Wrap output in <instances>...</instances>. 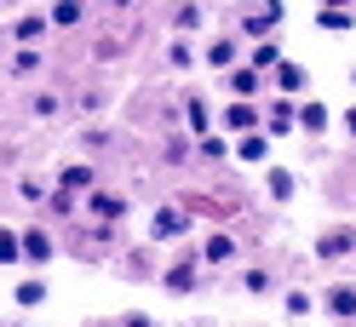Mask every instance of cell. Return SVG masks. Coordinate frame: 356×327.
Returning a JSON list of instances; mask_svg holds the SVG:
<instances>
[{
	"label": "cell",
	"instance_id": "836d02e7",
	"mask_svg": "<svg viewBox=\"0 0 356 327\" xmlns=\"http://www.w3.org/2000/svg\"><path fill=\"white\" fill-rule=\"evenodd\" d=\"M316 6H350V0H316Z\"/></svg>",
	"mask_w": 356,
	"mask_h": 327
},
{
	"label": "cell",
	"instance_id": "ba28073f",
	"mask_svg": "<svg viewBox=\"0 0 356 327\" xmlns=\"http://www.w3.org/2000/svg\"><path fill=\"white\" fill-rule=\"evenodd\" d=\"M270 81H276V92H282V98H299L310 75H305V63H287V58H282L276 69H270Z\"/></svg>",
	"mask_w": 356,
	"mask_h": 327
},
{
	"label": "cell",
	"instance_id": "1f68e13d",
	"mask_svg": "<svg viewBox=\"0 0 356 327\" xmlns=\"http://www.w3.org/2000/svg\"><path fill=\"white\" fill-rule=\"evenodd\" d=\"M121 327H155V321H149L144 310H127V316H121Z\"/></svg>",
	"mask_w": 356,
	"mask_h": 327
},
{
	"label": "cell",
	"instance_id": "f1b7e54d",
	"mask_svg": "<svg viewBox=\"0 0 356 327\" xmlns=\"http://www.w3.org/2000/svg\"><path fill=\"white\" fill-rule=\"evenodd\" d=\"M70 212H75V195L58 190V195H52V218H70Z\"/></svg>",
	"mask_w": 356,
	"mask_h": 327
},
{
	"label": "cell",
	"instance_id": "d4e9b609",
	"mask_svg": "<svg viewBox=\"0 0 356 327\" xmlns=\"http://www.w3.org/2000/svg\"><path fill=\"white\" fill-rule=\"evenodd\" d=\"M310 310H316V293H305V287H293V293H287V316H293V321H305Z\"/></svg>",
	"mask_w": 356,
	"mask_h": 327
},
{
	"label": "cell",
	"instance_id": "7c38bea8",
	"mask_svg": "<svg viewBox=\"0 0 356 327\" xmlns=\"http://www.w3.org/2000/svg\"><path fill=\"white\" fill-rule=\"evenodd\" d=\"M316 24H322V35H350L356 17H350V6H316Z\"/></svg>",
	"mask_w": 356,
	"mask_h": 327
},
{
	"label": "cell",
	"instance_id": "ac0fdd59",
	"mask_svg": "<svg viewBox=\"0 0 356 327\" xmlns=\"http://www.w3.org/2000/svg\"><path fill=\"white\" fill-rule=\"evenodd\" d=\"M0 265H6V270L24 265V235H17L12 224H0Z\"/></svg>",
	"mask_w": 356,
	"mask_h": 327
},
{
	"label": "cell",
	"instance_id": "44dd1931",
	"mask_svg": "<svg viewBox=\"0 0 356 327\" xmlns=\"http://www.w3.org/2000/svg\"><path fill=\"white\" fill-rule=\"evenodd\" d=\"M202 258H207V265H230V258H236V242H230V235H207Z\"/></svg>",
	"mask_w": 356,
	"mask_h": 327
},
{
	"label": "cell",
	"instance_id": "8fae6325",
	"mask_svg": "<svg viewBox=\"0 0 356 327\" xmlns=\"http://www.w3.org/2000/svg\"><path fill=\"white\" fill-rule=\"evenodd\" d=\"M92 184H98V167H86V161H70L63 178H58V190H70V195H86Z\"/></svg>",
	"mask_w": 356,
	"mask_h": 327
},
{
	"label": "cell",
	"instance_id": "d6986e66",
	"mask_svg": "<svg viewBox=\"0 0 356 327\" xmlns=\"http://www.w3.org/2000/svg\"><path fill=\"white\" fill-rule=\"evenodd\" d=\"M264 149H270L264 133H236V156H241V161H264Z\"/></svg>",
	"mask_w": 356,
	"mask_h": 327
},
{
	"label": "cell",
	"instance_id": "5bb4252c",
	"mask_svg": "<svg viewBox=\"0 0 356 327\" xmlns=\"http://www.w3.org/2000/svg\"><path fill=\"white\" fill-rule=\"evenodd\" d=\"M327 103H316V98H299V133H327Z\"/></svg>",
	"mask_w": 356,
	"mask_h": 327
},
{
	"label": "cell",
	"instance_id": "7a4b0ae2",
	"mask_svg": "<svg viewBox=\"0 0 356 327\" xmlns=\"http://www.w3.org/2000/svg\"><path fill=\"white\" fill-rule=\"evenodd\" d=\"M282 24H287V6H282V0H264L253 17H241V35H248V40H270Z\"/></svg>",
	"mask_w": 356,
	"mask_h": 327
},
{
	"label": "cell",
	"instance_id": "6da1fadb",
	"mask_svg": "<svg viewBox=\"0 0 356 327\" xmlns=\"http://www.w3.org/2000/svg\"><path fill=\"white\" fill-rule=\"evenodd\" d=\"M259 133H264V138H293V133H299V98H276L270 109H264Z\"/></svg>",
	"mask_w": 356,
	"mask_h": 327
},
{
	"label": "cell",
	"instance_id": "484cf974",
	"mask_svg": "<svg viewBox=\"0 0 356 327\" xmlns=\"http://www.w3.org/2000/svg\"><path fill=\"white\" fill-rule=\"evenodd\" d=\"M35 69H40V52H35V47H17V52H12V75L24 81V75H35Z\"/></svg>",
	"mask_w": 356,
	"mask_h": 327
},
{
	"label": "cell",
	"instance_id": "ffe728a7",
	"mask_svg": "<svg viewBox=\"0 0 356 327\" xmlns=\"http://www.w3.org/2000/svg\"><path fill=\"white\" fill-rule=\"evenodd\" d=\"M17 304H24V310H35V304H47V281L40 276H29V281H17V293H12Z\"/></svg>",
	"mask_w": 356,
	"mask_h": 327
},
{
	"label": "cell",
	"instance_id": "603a6c76",
	"mask_svg": "<svg viewBox=\"0 0 356 327\" xmlns=\"http://www.w3.org/2000/svg\"><path fill=\"white\" fill-rule=\"evenodd\" d=\"M207 63H213V69H230V63H236V40H230V35H218L213 47H207Z\"/></svg>",
	"mask_w": 356,
	"mask_h": 327
},
{
	"label": "cell",
	"instance_id": "4fadbf2b",
	"mask_svg": "<svg viewBox=\"0 0 356 327\" xmlns=\"http://www.w3.org/2000/svg\"><path fill=\"white\" fill-rule=\"evenodd\" d=\"M356 247V230H322V242H316V258H345Z\"/></svg>",
	"mask_w": 356,
	"mask_h": 327
},
{
	"label": "cell",
	"instance_id": "9c48e42d",
	"mask_svg": "<svg viewBox=\"0 0 356 327\" xmlns=\"http://www.w3.org/2000/svg\"><path fill=\"white\" fill-rule=\"evenodd\" d=\"M195 281H202V265H195L190 253H184V258H172V265H167V287H172V293H190Z\"/></svg>",
	"mask_w": 356,
	"mask_h": 327
},
{
	"label": "cell",
	"instance_id": "e0dca14e",
	"mask_svg": "<svg viewBox=\"0 0 356 327\" xmlns=\"http://www.w3.org/2000/svg\"><path fill=\"white\" fill-rule=\"evenodd\" d=\"M248 63H253L259 75H270L276 63H282V40H276V35H270V40H259V47H253V58H248Z\"/></svg>",
	"mask_w": 356,
	"mask_h": 327
},
{
	"label": "cell",
	"instance_id": "f546056e",
	"mask_svg": "<svg viewBox=\"0 0 356 327\" xmlns=\"http://www.w3.org/2000/svg\"><path fill=\"white\" fill-rule=\"evenodd\" d=\"M241 287H248V293H264V287H270V276H264V270H248V276H241Z\"/></svg>",
	"mask_w": 356,
	"mask_h": 327
},
{
	"label": "cell",
	"instance_id": "d6a6232c",
	"mask_svg": "<svg viewBox=\"0 0 356 327\" xmlns=\"http://www.w3.org/2000/svg\"><path fill=\"white\" fill-rule=\"evenodd\" d=\"M345 126H350V133H356V103H350V109H345Z\"/></svg>",
	"mask_w": 356,
	"mask_h": 327
},
{
	"label": "cell",
	"instance_id": "8992f818",
	"mask_svg": "<svg viewBox=\"0 0 356 327\" xmlns=\"http://www.w3.org/2000/svg\"><path fill=\"white\" fill-rule=\"evenodd\" d=\"M225 92L230 98H259L264 92V75L253 69V63H236V69H225Z\"/></svg>",
	"mask_w": 356,
	"mask_h": 327
},
{
	"label": "cell",
	"instance_id": "83f0119b",
	"mask_svg": "<svg viewBox=\"0 0 356 327\" xmlns=\"http://www.w3.org/2000/svg\"><path fill=\"white\" fill-rule=\"evenodd\" d=\"M167 63H172V69H190V63H195V52H190V40H172V52H167Z\"/></svg>",
	"mask_w": 356,
	"mask_h": 327
},
{
	"label": "cell",
	"instance_id": "52a82bcc",
	"mask_svg": "<svg viewBox=\"0 0 356 327\" xmlns=\"http://www.w3.org/2000/svg\"><path fill=\"white\" fill-rule=\"evenodd\" d=\"M184 230H190V207H161V212L149 218V235H155V242H172V235H184Z\"/></svg>",
	"mask_w": 356,
	"mask_h": 327
},
{
	"label": "cell",
	"instance_id": "4316f807",
	"mask_svg": "<svg viewBox=\"0 0 356 327\" xmlns=\"http://www.w3.org/2000/svg\"><path fill=\"white\" fill-rule=\"evenodd\" d=\"M172 24H178V29H195V24H202V6H195V0H184V6L172 12Z\"/></svg>",
	"mask_w": 356,
	"mask_h": 327
},
{
	"label": "cell",
	"instance_id": "cb8c5ba5",
	"mask_svg": "<svg viewBox=\"0 0 356 327\" xmlns=\"http://www.w3.org/2000/svg\"><path fill=\"white\" fill-rule=\"evenodd\" d=\"M184 121H190V138H207V126H213V115H207V103L195 98V92H190V115H184Z\"/></svg>",
	"mask_w": 356,
	"mask_h": 327
},
{
	"label": "cell",
	"instance_id": "30bf717a",
	"mask_svg": "<svg viewBox=\"0 0 356 327\" xmlns=\"http://www.w3.org/2000/svg\"><path fill=\"white\" fill-rule=\"evenodd\" d=\"M17 235H24V265H52V235L47 230H17Z\"/></svg>",
	"mask_w": 356,
	"mask_h": 327
},
{
	"label": "cell",
	"instance_id": "3957f363",
	"mask_svg": "<svg viewBox=\"0 0 356 327\" xmlns=\"http://www.w3.org/2000/svg\"><path fill=\"white\" fill-rule=\"evenodd\" d=\"M81 207L92 212V218H104V224H121L132 201H127V195H115V190H98V184H92V190H86V201H81Z\"/></svg>",
	"mask_w": 356,
	"mask_h": 327
},
{
	"label": "cell",
	"instance_id": "5b68a950",
	"mask_svg": "<svg viewBox=\"0 0 356 327\" xmlns=\"http://www.w3.org/2000/svg\"><path fill=\"white\" fill-rule=\"evenodd\" d=\"M259 121H264V109L253 98H230L225 103V126H230V133H259Z\"/></svg>",
	"mask_w": 356,
	"mask_h": 327
},
{
	"label": "cell",
	"instance_id": "277c9868",
	"mask_svg": "<svg viewBox=\"0 0 356 327\" xmlns=\"http://www.w3.org/2000/svg\"><path fill=\"white\" fill-rule=\"evenodd\" d=\"M322 310L333 321H356V281H333V287L322 293Z\"/></svg>",
	"mask_w": 356,
	"mask_h": 327
},
{
	"label": "cell",
	"instance_id": "9a60e30c",
	"mask_svg": "<svg viewBox=\"0 0 356 327\" xmlns=\"http://www.w3.org/2000/svg\"><path fill=\"white\" fill-rule=\"evenodd\" d=\"M47 29H52L47 17H40V12H29V17H17V24H12V40H17V47H35V40L47 35Z\"/></svg>",
	"mask_w": 356,
	"mask_h": 327
},
{
	"label": "cell",
	"instance_id": "7402d4cb",
	"mask_svg": "<svg viewBox=\"0 0 356 327\" xmlns=\"http://www.w3.org/2000/svg\"><path fill=\"white\" fill-rule=\"evenodd\" d=\"M264 190H270L276 201H287V195H293V172H287V167H270V172H264Z\"/></svg>",
	"mask_w": 356,
	"mask_h": 327
},
{
	"label": "cell",
	"instance_id": "2e32d148",
	"mask_svg": "<svg viewBox=\"0 0 356 327\" xmlns=\"http://www.w3.org/2000/svg\"><path fill=\"white\" fill-rule=\"evenodd\" d=\"M81 17H86V6H81V0H58V6L47 12V24H52V29H75Z\"/></svg>",
	"mask_w": 356,
	"mask_h": 327
},
{
	"label": "cell",
	"instance_id": "4dcf8cb0",
	"mask_svg": "<svg viewBox=\"0 0 356 327\" xmlns=\"http://www.w3.org/2000/svg\"><path fill=\"white\" fill-rule=\"evenodd\" d=\"M35 115H47V121H52V115H58V98H52V92H40V98H35Z\"/></svg>",
	"mask_w": 356,
	"mask_h": 327
}]
</instances>
